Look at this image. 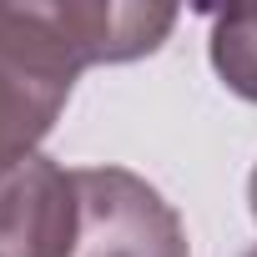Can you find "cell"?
Returning a JSON list of instances; mask_svg holds the SVG:
<instances>
[{
  "label": "cell",
  "instance_id": "6da1fadb",
  "mask_svg": "<svg viewBox=\"0 0 257 257\" xmlns=\"http://www.w3.org/2000/svg\"><path fill=\"white\" fill-rule=\"evenodd\" d=\"M172 26V6L126 0L0 6V172L36 157L86 66L152 56Z\"/></svg>",
  "mask_w": 257,
  "mask_h": 257
},
{
  "label": "cell",
  "instance_id": "3957f363",
  "mask_svg": "<svg viewBox=\"0 0 257 257\" xmlns=\"http://www.w3.org/2000/svg\"><path fill=\"white\" fill-rule=\"evenodd\" d=\"M76 182L51 157H26L0 172V257H71Z\"/></svg>",
  "mask_w": 257,
  "mask_h": 257
},
{
  "label": "cell",
  "instance_id": "5b68a950",
  "mask_svg": "<svg viewBox=\"0 0 257 257\" xmlns=\"http://www.w3.org/2000/svg\"><path fill=\"white\" fill-rule=\"evenodd\" d=\"M247 207H252V222H257V167H252V177H247Z\"/></svg>",
  "mask_w": 257,
  "mask_h": 257
},
{
  "label": "cell",
  "instance_id": "8992f818",
  "mask_svg": "<svg viewBox=\"0 0 257 257\" xmlns=\"http://www.w3.org/2000/svg\"><path fill=\"white\" fill-rule=\"evenodd\" d=\"M242 257H257V247H252V252H242Z\"/></svg>",
  "mask_w": 257,
  "mask_h": 257
},
{
  "label": "cell",
  "instance_id": "7a4b0ae2",
  "mask_svg": "<svg viewBox=\"0 0 257 257\" xmlns=\"http://www.w3.org/2000/svg\"><path fill=\"white\" fill-rule=\"evenodd\" d=\"M76 247L71 257H187L177 207L126 167H76Z\"/></svg>",
  "mask_w": 257,
  "mask_h": 257
},
{
  "label": "cell",
  "instance_id": "277c9868",
  "mask_svg": "<svg viewBox=\"0 0 257 257\" xmlns=\"http://www.w3.org/2000/svg\"><path fill=\"white\" fill-rule=\"evenodd\" d=\"M212 71L222 76V86L242 101H257V6H237L222 11L212 21Z\"/></svg>",
  "mask_w": 257,
  "mask_h": 257
}]
</instances>
